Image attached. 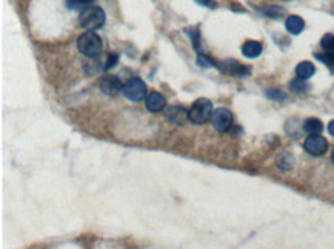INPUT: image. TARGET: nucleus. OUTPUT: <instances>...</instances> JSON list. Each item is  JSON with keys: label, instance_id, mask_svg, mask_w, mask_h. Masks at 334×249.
Masks as SVG:
<instances>
[{"label": "nucleus", "instance_id": "nucleus-1", "mask_svg": "<svg viewBox=\"0 0 334 249\" xmlns=\"http://www.w3.org/2000/svg\"><path fill=\"white\" fill-rule=\"evenodd\" d=\"M77 48L85 57L94 58L102 52L103 44H102V38L94 31H87L85 34H82L77 38Z\"/></svg>", "mask_w": 334, "mask_h": 249}, {"label": "nucleus", "instance_id": "nucleus-2", "mask_svg": "<svg viewBox=\"0 0 334 249\" xmlns=\"http://www.w3.org/2000/svg\"><path fill=\"white\" fill-rule=\"evenodd\" d=\"M79 22L83 28H87L90 31L99 30L105 24V12H103L100 6H88L80 12Z\"/></svg>", "mask_w": 334, "mask_h": 249}, {"label": "nucleus", "instance_id": "nucleus-3", "mask_svg": "<svg viewBox=\"0 0 334 249\" xmlns=\"http://www.w3.org/2000/svg\"><path fill=\"white\" fill-rule=\"evenodd\" d=\"M213 114V103L208 98H199L194 102L191 110L188 111V118L194 124H203Z\"/></svg>", "mask_w": 334, "mask_h": 249}, {"label": "nucleus", "instance_id": "nucleus-4", "mask_svg": "<svg viewBox=\"0 0 334 249\" xmlns=\"http://www.w3.org/2000/svg\"><path fill=\"white\" fill-rule=\"evenodd\" d=\"M145 92H147V85L143 83L142 78L133 77L130 78L123 86V96L131 102H139L143 98Z\"/></svg>", "mask_w": 334, "mask_h": 249}, {"label": "nucleus", "instance_id": "nucleus-5", "mask_svg": "<svg viewBox=\"0 0 334 249\" xmlns=\"http://www.w3.org/2000/svg\"><path fill=\"white\" fill-rule=\"evenodd\" d=\"M211 123L216 131L219 132H225L231 128L233 124V114L229 112L226 108H217L213 111L211 114Z\"/></svg>", "mask_w": 334, "mask_h": 249}, {"label": "nucleus", "instance_id": "nucleus-6", "mask_svg": "<svg viewBox=\"0 0 334 249\" xmlns=\"http://www.w3.org/2000/svg\"><path fill=\"white\" fill-rule=\"evenodd\" d=\"M303 148L308 154L311 156H323L328 150V142L325 137H322L320 134H314V136H309L305 143H303Z\"/></svg>", "mask_w": 334, "mask_h": 249}, {"label": "nucleus", "instance_id": "nucleus-7", "mask_svg": "<svg viewBox=\"0 0 334 249\" xmlns=\"http://www.w3.org/2000/svg\"><path fill=\"white\" fill-rule=\"evenodd\" d=\"M122 80L117 76H103L99 82V88L103 94L107 96H117L120 91H123Z\"/></svg>", "mask_w": 334, "mask_h": 249}, {"label": "nucleus", "instance_id": "nucleus-8", "mask_svg": "<svg viewBox=\"0 0 334 249\" xmlns=\"http://www.w3.org/2000/svg\"><path fill=\"white\" fill-rule=\"evenodd\" d=\"M145 106H147V110L150 112H160L165 106H166V100L165 97L160 94V92H150L147 96V98H145Z\"/></svg>", "mask_w": 334, "mask_h": 249}, {"label": "nucleus", "instance_id": "nucleus-9", "mask_svg": "<svg viewBox=\"0 0 334 249\" xmlns=\"http://www.w3.org/2000/svg\"><path fill=\"white\" fill-rule=\"evenodd\" d=\"M222 71L226 72V74H231V76H236V77H246L249 76V68L240 65L239 62L236 60H226L220 65Z\"/></svg>", "mask_w": 334, "mask_h": 249}, {"label": "nucleus", "instance_id": "nucleus-10", "mask_svg": "<svg viewBox=\"0 0 334 249\" xmlns=\"http://www.w3.org/2000/svg\"><path fill=\"white\" fill-rule=\"evenodd\" d=\"M285 28L289 34L297 36L305 30V22H303V18L299 17V16H289L285 20Z\"/></svg>", "mask_w": 334, "mask_h": 249}, {"label": "nucleus", "instance_id": "nucleus-11", "mask_svg": "<svg viewBox=\"0 0 334 249\" xmlns=\"http://www.w3.org/2000/svg\"><path fill=\"white\" fill-rule=\"evenodd\" d=\"M242 52L245 57L248 58H256L262 54V45L259 42H254V40H248L243 44L242 46Z\"/></svg>", "mask_w": 334, "mask_h": 249}, {"label": "nucleus", "instance_id": "nucleus-12", "mask_svg": "<svg viewBox=\"0 0 334 249\" xmlns=\"http://www.w3.org/2000/svg\"><path fill=\"white\" fill-rule=\"evenodd\" d=\"M316 72V68L314 65L311 64V62L305 60V62H300V64L296 66V76L302 80H308L311 76H314Z\"/></svg>", "mask_w": 334, "mask_h": 249}, {"label": "nucleus", "instance_id": "nucleus-13", "mask_svg": "<svg viewBox=\"0 0 334 249\" xmlns=\"http://www.w3.org/2000/svg\"><path fill=\"white\" fill-rule=\"evenodd\" d=\"M186 112L182 106H171L168 110V114H166V118H168L170 122H173L174 124H180L183 123V120L186 118Z\"/></svg>", "mask_w": 334, "mask_h": 249}, {"label": "nucleus", "instance_id": "nucleus-14", "mask_svg": "<svg viewBox=\"0 0 334 249\" xmlns=\"http://www.w3.org/2000/svg\"><path fill=\"white\" fill-rule=\"evenodd\" d=\"M303 130H305L308 134L314 136V134H320V132H322L323 124H322V122H320L319 118L311 117V118H306V120H305V123H303Z\"/></svg>", "mask_w": 334, "mask_h": 249}, {"label": "nucleus", "instance_id": "nucleus-15", "mask_svg": "<svg viewBox=\"0 0 334 249\" xmlns=\"http://www.w3.org/2000/svg\"><path fill=\"white\" fill-rule=\"evenodd\" d=\"M91 2H93V0H67V8L68 10H74V11H77V10L83 11L85 8L90 6Z\"/></svg>", "mask_w": 334, "mask_h": 249}, {"label": "nucleus", "instance_id": "nucleus-16", "mask_svg": "<svg viewBox=\"0 0 334 249\" xmlns=\"http://www.w3.org/2000/svg\"><path fill=\"white\" fill-rule=\"evenodd\" d=\"M262 12L266 17H271V18H280V17H283L285 10L280 8V6H266V8L262 10Z\"/></svg>", "mask_w": 334, "mask_h": 249}, {"label": "nucleus", "instance_id": "nucleus-17", "mask_svg": "<svg viewBox=\"0 0 334 249\" xmlns=\"http://www.w3.org/2000/svg\"><path fill=\"white\" fill-rule=\"evenodd\" d=\"M314 56L334 71V51H325V54H314Z\"/></svg>", "mask_w": 334, "mask_h": 249}, {"label": "nucleus", "instance_id": "nucleus-18", "mask_svg": "<svg viewBox=\"0 0 334 249\" xmlns=\"http://www.w3.org/2000/svg\"><path fill=\"white\" fill-rule=\"evenodd\" d=\"M289 86H291V90H293L294 92H305V91L308 90L305 80H302V78H299V77H296V78L291 80Z\"/></svg>", "mask_w": 334, "mask_h": 249}, {"label": "nucleus", "instance_id": "nucleus-19", "mask_svg": "<svg viewBox=\"0 0 334 249\" xmlns=\"http://www.w3.org/2000/svg\"><path fill=\"white\" fill-rule=\"evenodd\" d=\"M320 46L325 51H334V34H325L320 40Z\"/></svg>", "mask_w": 334, "mask_h": 249}, {"label": "nucleus", "instance_id": "nucleus-20", "mask_svg": "<svg viewBox=\"0 0 334 249\" xmlns=\"http://www.w3.org/2000/svg\"><path fill=\"white\" fill-rule=\"evenodd\" d=\"M265 96H266L269 100H274V102H280V100L286 98L285 92H282L280 90H269V91L265 92Z\"/></svg>", "mask_w": 334, "mask_h": 249}, {"label": "nucleus", "instance_id": "nucleus-21", "mask_svg": "<svg viewBox=\"0 0 334 249\" xmlns=\"http://www.w3.org/2000/svg\"><path fill=\"white\" fill-rule=\"evenodd\" d=\"M191 37V44L196 48V51L200 54V36H199V30H193V31H186Z\"/></svg>", "mask_w": 334, "mask_h": 249}, {"label": "nucleus", "instance_id": "nucleus-22", "mask_svg": "<svg viewBox=\"0 0 334 249\" xmlns=\"http://www.w3.org/2000/svg\"><path fill=\"white\" fill-rule=\"evenodd\" d=\"M197 64H199V66H205V68H208V66H217L216 62H213L210 57L202 56V54H199V57H197Z\"/></svg>", "mask_w": 334, "mask_h": 249}, {"label": "nucleus", "instance_id": "nucleus-23", "mask_svg": "<svg viewBox=\"0 0 334 249\" xmlns=\"http://www.w3.org/2000/svg\"><path fill=\"white\" fill-rule=\"evenodd\" d=\"M117 62H119V56H116V54H110V56H108V60H107V64H105V70H111V68H114Z\"/></svg>", "mask_w": 334, "mask_h": 249}, {"label": "nucleus", "instance_id": "nucleus-24", "mask_svg": "<svg viewBox=\"0 0 334 249\" xmlns=\"http://www.w3.org/2000/svg\"><path fill=\"white\" fill-rule=\"evenodd\" d=\"M199 5H203V6H214L213 5V0H196Z\"/></svg>", "mask_w": 334, "mask_h": 249}, {"label": "nucleus", "instance_id": "nucleus-25", "mask_svg": "<svg viewBox=\"0 0 334 249\" xmlns=\"http://www.w3.org/2000/svg\"><path fill=\"white\" fill-rule=\"evenodd\" d=\"M328 132L334 137V120H331V122L328 123Z\"/></svg>", "mask_w": 334, "mask_h": 249}, {"label": "nucleus", "instance_id": "nucleus-26", "mask_svg": "<svg viewBox=\"0 0 334 249\" xmlns=\"http://www.w3.org/2000/svg\"><path fill=\"white\" fill-rule=\"evenodd\" d=\"M331 162L334 163V151H332V154H331Z\"/></svg>", "mask_w": 334, "mask_h": 249}]
</instances>
